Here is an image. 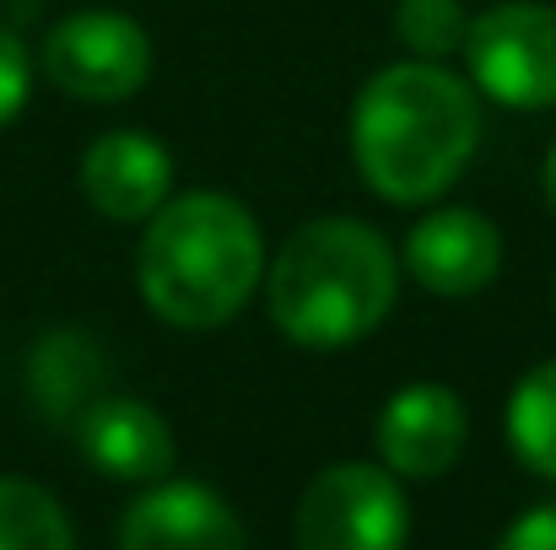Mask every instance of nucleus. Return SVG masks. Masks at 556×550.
<instances>
[{
  "label": "nucleus",
  "mask_w": 556,
  "mask_h": 550,
  "mask_svg": "<svg viewBox=\"0 0 556 550\" xmlns=\"http://www.w3.org/2000/svg\"><path fill=\"white\" fill-rule=\"evenodd\" d=\"M541 183H546V200H552V210H556V146L546 152V174H541Z\"/></svg>",
  "instance_id": "a211bd4d"
},
{
  "label": "nucleus",
  "mask_w": 556,
  "mask_h": 550,
  "mask_svg": "<svg viewBox=\"0 0 556 550\" xmlns=\"http://www.w3.org/2000/svg\"><path fill=\"white\" fill-rule=\"evenodd\" d=\"M260 270H265L260 227L232 194L163 200L147 216L136 281L147 308L174 330L227 324L254 297Z\"/></svg>",
  "instance_id": "7ed1b4c3"
},
{
  "label": "nucleus",
  "mask_w": 556,
  "mask_h": 550,
  "mask_svg": "<svg viewBox=\"0 0 556 550\" xmlns=\"http://www.w3.org/2000/svg\"><path fill=\"white\" fill-rule=\"evenodd\" d=\"M76 443L87 464L114 481H163L174 470V432L147 399L98 394L76 415Z\"/></svg>",
  "instance_id": "9b49d317"
},
{
  "label": "nucleus",
  "mask_w": 556,
  "mask_h": 550,
  "mask_svg": "<svg viewBox=\"0 0 556 550\" xmlns=\"http://www.w3.org/2000/svg\"><path fill=\"white\" fill-rule=\"evenodd\" d=\"M497 550H556V502H541L525 519H514L503 529Z\"/></svg>",
  "instance_id": "f3484780"
},
{
  "label": "nucleus",
  "mask_w": 556,
  "mask_h": 550,
  "mask_svg": "<svg viewBox=\"0 0 556 550\" xmlns=\"http://www.w3.org/2000/svg\"><path fill=\"white\" fill-rule=\"evenodd\" d=\"M119 550H249L238 513L194 481H163L119 519Z\"/></svg>",
  "instance_id": "1a4fd4ad"
},
{
  "label": "nucleus",
  "mask_w": 556,
  "mask_h": 550,
  "mask_svg": "<svg viewBox=\"0 0 556 550\" xmlns=\"http://www.w3.org/2000/svg\"><path fill=\"white\" fill-rule=\"evenodd\" d=\"M174 183V157L141 130H109L81 157V194L109 221H147Z\"/></svg>",
  "instance_id": "9d476101"
},
{
  "label": "nucleus",
  "mask_w": 556,
  "mask_h": 550,
  "mask_svg": "<svg viewBox=\"0 0 556 550\" xmlns=\"http://www.w3.org/2000/svg\"><path fill=\"white\" fill-rule=\"evenodd\" d=\"M400 297V259L357 216H319L287 238L265 303L276 330L303 351H341L372 335Z\"/></svg>",
  "instance_id": "f03ea898"
},
{
  "label": "nucleus",
  "mask_w": 556,
  "mask_h": 550,
  "mask_svg": "<svg viewBox=\"0 0 556 550\" xmlns=\"http://www.w3.org/2000/svg\"><path fill=\"white\" fill-rule=\"evenodd\" d=\"M0 550H76L65 508L16 475H0Z\"/></svg>",
  "instance_id": "4468645a"
},
{
  "label": "nucleus",
  "mask_w": 556,
  "mask_h": 550,
  "mask_svg": "<svg viewBox=\"0 0 556 550\" xmlns=\"http://www.w3.org/2000/svg\"><path fill=\"white\" fill-rule=\"evenodd\" d=\"M465 432H470L465 399L443 383L400 388L372 426L389 475H410V481H432V475L454 470V459L465 453Z\"/></svg>",
  "instance_id": "6e6552de"
},
{
  "label": "nucleus",
  "mask_w": 556,
  "mask_h": 550,
  "mask_svg": "<svg viewBox=\"0 0 556 550\" xmlns=\"http://www.w3.org/2000/svg\"><path fill=\"white\" fill-rule=\"evenodd\" d=\"M298 550H405L410 508L389 470L330 464L308 481L292 513Z\"/></svg>",
  "instance_id": "20e7f679"
},
{
  "label": "nucleus",
  "mask_w": 556,
  "mask_h": 550,
  "mask_svg": "<svg viewBox=\"0 0 556 550\" xmlns=\"http://www.w3.org/2000/svg\"><path fill=\"white\" fill-rule=\"evenodd\" d=\"M470 81L503 108H556V5L503 0L465 33Z\"/></svg>",
  "instance_id": "39448f33"
},
{
  "label": "nucleus",
  "mask_w": 556,
  "mask_h": 550,
  "mask_svg": "<svg viewBox=\"0 0 556 550\" xmlns=\"http://www.w3.org/2000/svg\"><path fill=\"white\" fill-rule=\"evenodd\" d=\"M405 270L432 297H476L503 270V238L481 210L448 205L405 232Z\"/></svg>",
  "instance_id": "0eeeda50"
},
{
  "label": "nucleus",
  "mask_w": 556,
  "mask_h": 550,
  "mask_svg": "<svg viewBox=\"0 0 556 550\" xmlns=\"http://www.w3.org/2000/svg\"><path fill=\"white\" fill-rule=\"evenodd\" d=\"M394 33L400 43L416 54V60H448L465 49V33H470V16L459 0H400L394 11Z\"/></svg>",
  "instance_id": "2eb2a0df"
},
{
  "label": "nucleus",
  "mask_w": 556,
  "mask_h": 550,
  "mask_svg": "<svg viewBox=\"0 0 556 550\" xmlns=\"http://www.w3.org/2000/svg\"><path fill=\"white\" fill-rule=\"evenodd\" d=\"M476 141H481L476 92L432 60H405L378 71L352 114L357 174L378 200L394 205L438 200L465 174Z\"/></svg>",
  "instance_id": "f257e3e1"
},
{
  "label": "nucleus",
  "mask_w": 556,
  "mask_h": 550,
  "mask_svg": "<svg viewBox=\"0 0 556 550\" xmlns=\"http://www.w3.org/2000/svg\"><path fill=\"white\" fill-rule=\"evenodd\" d=\"M43 76L81 103H125L152 76V38L119 11H76L43 38Z\"/></svg>",
  "instance_id": "423d86ee"
},
{
  "label": "nucleus",
  "mask_w": 556,
  "mask_h": 550,
  "mask_svg": "<svg viewBox=\"0 0 556 550\" xmlns=\"http://www.w3.org/2000/svg\"><path fill=\"white\" fill-rule=\"evenodd\" d=\"M103 351L92 346V335L81 330H54L38 341V351L27 357V394L49 421H76L103 383Z\"/></svg>",
  "instance_id": "f8f14e48"
},
{
  "label": "nucleus",
  "mask_w": 556,
  "mask_h": 550,
  "mask_svg": "<svg viewBox=\"0 0 556 550\" xmlns=\"http://www.w3.org/2000/svg\"><path fill=\"white\" fill-rule=\"evenodd\" d=\"M508 443L525 470L556 481V362L530 367L508 399Z\"/></svg>",
  "instance_id": "ddd939ff"
},
{
  "label": "nucleus",
  "mask_w": 556,
  "mask_h": 550,
  "mask_svg": "<svg viewBox=\"0 0 556 550\" xmlns=\"http://www.w3.org/2000/svg\"><path fill=\"white\" fill-rule=\"evenodd\" d=\"M22 103H27V49L0 22V130L22 114Z\"/></svg>",
  "instance_id": "dca6fc26"
}]
</instances>
